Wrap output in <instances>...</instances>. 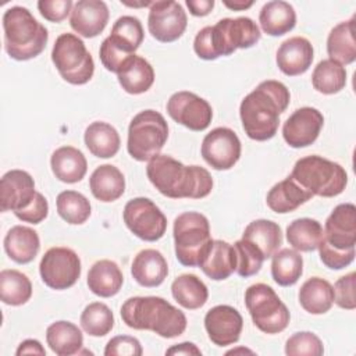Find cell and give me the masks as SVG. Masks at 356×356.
<instances>
[{"mask_svg": "<svg viewBox=\"0 0 356 356\" xmlns=\"http://www.w3.org/2000/svg\"><path fill=\"white\" fill-rule=\"evenodd\" d=\"M323 238L324 229L313 218H296L286 227V241L295 250L313 252L318 248Z\"/></svg>", "mask_w": 356, "mask_h": 356, "instance_id": "obj_37", "label": "cell"}, {"mask_svg": "<svg viewBox=\"0 0 356 356\" xmlns=\"http://www.w3.org/2000/svg\"><path fill=\"white\" fill-rule=\"evenodd\" d=\"M4 49L17 61L38 57L46 47L47 29L21 6L10 7L3 14Z\"/></svg>", "mask_w": 356, "mask_h": 356, "instance_id": "obj_5", "label": "cell"}, {"mask_svg": "<svg viewBox=\"0 0 356 356\" xmlns=\"http://www.w3.org/2000/svg\"><path fill=\"white\" fill-rule=\"evenodd\" d=\"M1 211H13L14 214L28 209L36 199L35 181L29 172L24 170H10L0 181Z\"/></svg>", "mask_w": 356, "mask_h": 356, "instance_id": "obj_18", "label": "cell"}, {"mask_svg": "<svg viewBox=\"0 0 356 356\" xmlns=\"http://www.w3.org/2000/svg\"><path fill=\"white\" fill-rule=\"evenodd\" d=\"M355 281H356V274L353 271L337 280L334 285V302L341 309L353 310L356 307Z\"/></svg>", "mask_w": 356, "mask_h": 356, "instance_id": "obj_47", "label": "cell"}, {"mask_svg": "<svg viewBox=\"0 0 356 356\" xmlns=\"http://www.w3.org/2000/svg\"><path fill=\"white\" fill-rule=\"evenodd\" d=\"M291 177L313 196L321 197L338 196L348 185L345 168L317 154L299 159L292 168Z\"/></svg>", "mask_w": 356, "mask_h": 356, "instance_id": "obj_6", "label": "cell"}, {"mask_svg": "<svg viewBox=\"0 0 356 356\" xmlns=\"http://www.w3.org/2000/svg\"><path fill=\"white\" fill-rule=\"evenodd\" d=\"M81 259L70 248H50L42 257L39 273L42 281L51 289L71 288L81 277Z\"/></svg>", "mask_w": 356, "mask_h": 356, "instance_id": "obj_11", "label": "cell"}, {"mask_svg": "<svg viewBox=\"0 0 356 356\" xmlns=\"http://www.w3.org/2000/svg\"><path fill=\"white\" fill-rule=\"evenodd\" d=\"M312 83L323 95L338 93L346 85V70L334 60H323L313 70Z\"/></svg>", "mask_w": 356, "mask_h": 356, "instance_id": "obj_41", "label": "cell"}, {"mask_svg": "<svg viewBox=\"0 0 356 356\" xmlns=\"http://www.w3.org/2000/svg\"><path fill=\"white\" fill-rule=\"evenodd\" d=\"M32 296L31 280L18 270H1L0 299L10 306L25 305Z\"/></svg>", "mask_w": 356, "mask_h": 356, "instance_id": "obj_40", "label": "cell"}, {"mask_svg": "<svg viewBox=\"0 0 356 356\" xmlns=\"http://www.w3.org/2000/svg\"><path fill=\"white\" fill-rule=\"evenodd\" d=\"M74 3L71 0H40L38 10L40 15L50 22H61L72 11Z\"/></svg>", "mask_w": 356, "mask_h": 356, "instance_id": "obj_49", "label": "cell"}, {"mask_svg": "<svg viewBox=\"0 0 356 356\" xmlns=\"http://www.w3.org/2000/svg\"><path fill=\"white\" fill-rule=\"evenodd\" d=\"M234 248L236 252V273L243 278L257 274L266 260L259 248L243 238L236 241Z\"/></svg>", "mask_w": 356, "mask_h": 356, "instance_id": "obj_44", "label": "cell"}, {"mask_svg": "<svg viewBox=\"0 0 356 356\" xmlns=\"http://www.w3.org/2000/svg\"><path fill=\"white\" fill-rule=\"evenodd\" d=\"M122 218L128 229L146 242L159 241L167 229L165 216L147 197L131 199L124 207Z\"/></svg>", "mask_w": 356, "mask_h": 356, "instance_id": "obj_12", "label": "cell"}, {"mask_svg": "<svg viewBox=\"0 0 356 356\" xmlns=\"http://www.w3.org/2000/svg\"><path fill=\"white\" fill-rule=\"evenodd\" d=\"M51 61L64 81L83 85L95 72V61L82 39L74 33H61L53 46Z\"/></svg>", "mask_w": 356, "mask_h": 356, "instance_id": "obj_10", "label": "cell"}, {"mask_svg": "<svg viewBox=\"0 0 356 356\" xmlns=\"http://www.w3.org/2000/svg\"><path fill=\"white\" fill-rule=\"evenodd\" d=\"M168 139L165 118L156 110L138 113L129 122L127 150L136 161H149L160 154Z\"/></svg>", "mask_w": 356, "mask_h": 356, "instance_id": "obj_8", "label": "cell"}, {"mask_svg": "<svg viewBox=\"0 0 356 356\" xmlns=\"http://www.w3.org/2000/svg\"><path fill=\"white\" fill-rule=\"evenodd\" d=\"M314 57L312 43L303 36H292L281 43L277 50V65L280 71L288 76L305 74Z\"/></svg>", "mask_w": 356, "mask_h": 356, "instance_id": "obj_21", "label": "cell"}, {"mask_svg": "<svg viewBox=\"0 0 356 356\" xmlns=\"http://www.w3.org/2000/svg\"><path fill=\"white\" fill-rule=\"evenodd\" d=\"M242 238L256 245L263 253L264 259L271 257L282 245L281 227L277 222L264 218L249 222Z\"/></svg>", "mask_w": 356, "mask_h": 356, "instance_id": "obj_35", "label": "cell"}, {"mask_svg": "<svg viewBox=\"0 0 356 356\" xmlns=\"http://www.w3.org/2000/svg\"><path fill=\"white\" fill-rule=\"evenodd\" d=\"M142 352L140 342L129 335H117L104 348L106 356H140Z\"/></svg>", "mask_w": 356, "mask_h": 356, "instance_id": "obj_48", "label": "cell"}, {"mask_svg": "<svg viewBox=\"0 0 356 356\" xmlns=\"http://www.w3.org/2000/svg\"><path fill=\"white\" fill-rule=\"evenodd\" d=\"M131 274L142 286H159L164 282L168 274L167 260L156 249H143L134 257Z\"/></svg>", "mask_w": 356, "mask_h": 356, "instance_id": "obj_22", "label": "cell"}, {"mask_svg": "<svg viewBox=\"0 0 356 356\" xmlns=\"http://www.w3.org/2000/svg\"><path fill=\"white\" fill-rule=\"evenodd\" d=\"M285 353L288 356H321L324 353V346L316 334L300 331L286 339Z\"/></svg>", "mask_w": 356, "mask_h": 356, "instance_id": "obj_45", "label": "cell"}, {"mask_svg": "<svg viewBox=\"0 0 356 356\" xmlns=\"http://www.w3.org/2000/svg\"><path fill=\"white\" fill-rule=\"evenodd\" d=\"M324 241L339 250L353 249L356 243V207L341 203L325 220Z\"/></svg>", "mask_w": 356, "mask_h": 356, "instance_id": "obj_19", "label": "cell"}, {"mask_svg": "<svg viewBox=\"0 0 356 356\" xmlns=\"http://www.w3.org/2000/svg\"><path fill=\"white\" fill-rule=\"evenodd\" d=\"M188 25V17L182 6L172 0L153 1L147 17V29L150 35L163 43L179 39Z\"/></svg>", "mask_w": 356, "mask_h": 356, "instance_id": "obj_13", "label": "cell"}, {"mask_svg": "<svg viewBox=\"0 0 356 356\" xmlns=\"http://www.w3.org/2000/svg\"><path fill=\"white\" fill-rule=\"evenodd\" d=\"M46 342L56 355L71 356L79 353L83 345V335L74 323L60 320L47 327Z\"/></svg>", "mask_w": 356, "mask_h": 356, "instance_id": "obj_33", "label": "cell"}, {"mask_svg": "<svg viewBox=\"0 0 356 356\" xmlns=\"http://www.w3.org/2000/svg\"><path fill=\"white\" fill-rule=\"evenodd\" d=\"M224 6L234 11H243L253 6V1H224Z\"/></svg>", "mask_w": 356, "mask_h": 356, "instance_id": "obj_54", "label": "cell"}, {"mask_svg": "<svg viewBox=\"0 0 356 356\" xmlns=\"http://www.w3.org/2000/svg\"><path fill=\"white\" fill-rule=\"evenodd\" d=\"M47 213H49V203H47L46 197L40 192H38L33 203L28 209L17 213L15 217L24 222L39 224L47 217Z\"/></svg>", "mask_w": 356, "mask_h": 356, "instance_id": "obj_50", "label": "cell"}, {"mask_svg": "<svg viewBox=\"0 0 356 356\" xmlns=\"http://www.w3.org/2000/svg\"><path fill=\"white\" fill-rule=\"evenodd\" d=\"M327 53L330 60L341 65L352 64L356 60L355 17L335 25L327 38Z\"/></svg>", "mask_w": 356, "mask_h": 356, "instance_id": "obj_30", "label": "cell"}, {"mask_svg": "<svg viewBox=\"0 0 356 356\" xmlns=\"http://www.w3.org/2000/svg\"><path fill=\"white\" fill-rule=\"evenodd\" d=\"M83 140L89 152L99 159H110L115 156L121 145L118 131L103 121L92 122L85 129Z\"/></svg>", "mask_w": 356, "mask_h": 356, "instance_id": "obj_31", "label": "cell"}, {"mask_svg": "<svg viewBox=\"0 0 356 356\" xmlns=\"http://www.w3.org/2000/svg\"><path fill=\"white\" fill-rule=\"evenodd\" d=\"M318 253L323 264L331 270H342L348 267L353 260H355V248L353 249H346V250H339L332 246H330L324 238L318 245Z\"/></svg>", "mask_w": 356, "mask_h": 356, "instance_id": "obj_46", "label": "cell"}, {"mask_svg": "<svg viewBox=\"0 0 356 356\" xmlns=\"http://www.w3.org/2000/svg\"><path fill=\"white\" fill-rule=\"evenodd\" d=\"M172 298L188 310H196L204 306L209 298L206 284L195 274L178 275L171 284Z\"/></svg>", "mask_w": 356, "mask_h": 356, "instance_id": "obj_36", "label": "cell"}, {"mask_svg": "<svg viewBox=\"0 0 356 356\" xmlns=\"http://www.w3.org/2000/svg\"><path fill=\"white\" fill-rule=\"evenodd\" d=\"M122 321L134 330L152 331L163 338H175L186 330V316L160 296H134L121 306Z\"/></svg>", "mask_w": 356, "mask_h": 356, "instance_id": "obj_3", "label": "cell"}, {"mask_svg": "<svg viewBox=\"0 0 356 356\" xmlns=\"http://www.w3.org/2000/svg\"><path fill=\"white\" fill-rule=\"evenodd\" d=\"M58 216L72 225L83 224L90 217V203L89 200L76 191H63L58 193L57 200Z\"/></svg>", "mask_w": 356, "mask_h": 356, "instance_id": "obj_42", "label": "cell"}, {"mask_svg": "<svg viewBox=\"0 0 356 356\" xmlns=\"http://www.w3.org/2000/svg\"><path fill=\"white\" fill-rule=\"evenodd\" d=\"M172 235L178 261L186 267H199L213 242L207 217L197 211L179 214L174 220Z\"/></svg>", "mask_w": 356, "mask_h": 356, "instance_id": "obj_7", "label": "cell"}, {"mask_svg": "<svg viewBox=\"0 0 356 356\" xmlns=\"http://www.w3.org/2000/svg\"><path fill=\"white\" fill-rule=\"evenodd\" d=\"M146 175L161 195L171 199H202L213 189V178L206 168L185 165L167 154L149 160Z\"/></svg>", "mask_w": 356, "mask_h": 356, "instance_id": "obj_2", "label": "cell"}, {"mask_svg": "<svg viewBox=\"0 0 356 356\" xmlns=\"http://www.w3.org/2000/svg\"><path fill=\"white\" fill-rule=\"evenodd\" d=\"M167 113L175 122L195 132L204 131L213 118V110L209 102L188 90L171 95L167 102Z\"/></svg>", "mask_w": 356, "mask_h": 356, "instance_id": "obj_15", "label": "cell"}, {"mask_svg": "<svg viewBox=\"0 0 356 356\" xmlns=\"http://www.w3.org/2000/svg\"><path fill=\"white\" fill-rule=\"evenodd\" d=\"M50 165L54 177L65 184L79 182L88 171L86 157L74 146L56 149L50 157Z\"/></svg>", "mask_w": 356, "mask_h": 356, "instance_id": "obj_25", "label": "cell"}, {"mask_svg": "<svg viewBox=\"0 0 356 356\" xmlns=\"http://www.w3.org/2000/svg\"><path fill=\"white\" fill-rule=\"evenodd\" d=\"M299 303L310 314H324L334 305V286L324 278L312 277L299 289Z\"/></svg>", "mask_w": 356, "mask_h": 356, "instance_id": "obj_32", "label": "cell"}, {"mask_svg": "<svg viewBox=\"0 0 356 356\" xmlns=\"http://www.w3.org/2000/svg\"><path fill=\"white\" fill-rule=\"evenodd\" d=\"M15 355L17 356H21V355H40V356H44L46 350L38 339H25L18 345V348L15 350Z\"/></svg>", "mask_w": 356, "mask_h": 356, "instance_id": "obj_51", "label": "cell"}, {"mask_svg": "<svg viewBox=\"0 0 356 356\" xmlns=\"http://www.w3.org/2000/svg\"><path fill=\"white\" fill-rule=\"evenodd\" d=\"M289 100V90L282 82L274 79L260 82L239 106L245 134L257 142L271 139L278 131L280 115L286 110Z\"/></svg>", "mask_w": 356, "mask_h": 356, "instance_id": "obj_1", "label": "cell"}, {"mask_svg": "<svg viewBox=\"0 0 356 356\" xmlns=\"http://www.w3.org/2000/svg\"><path fill=\"white\" fill-rule=\"evenodd\" d=\"M92 195L104 203L120 199L125 191L124 174L111 164L99 165L89 178Z\"/></svg>", "mask_w": 356, "mask_h": 356, "instance_id": "obj_28", "label": "cell"}, {"mask_svg": "<svg viewBox=\"0 0 356 356\" xmlns=\"http://www.w3.org/2000/svg\"><path fill=\"white\" fill-rule=\"evenodd\" d=\"M241 150L242 146L238 135L227 127L211 129L203 138L200 147L203 160L218 171L232 168L241 157Z\"/></svg>", "mask_w": 356, "mask_h": 356, "instance_id": "obj_14", "label": "cell"}, {"mask_svg": "<svg viewBox=\"0 0 356 356\" xmlns=\"http://www.w3.org/2000/svg\"><path fill=\"white\" fill-rule=\"evenodd\" d=\"M108 7L102 0H79L74 4L70 25L83 38L100 35L108 22Z\"/></svg>", "mask_w": 356, "mask_h": 356, "instance_id": "obj_20", "label": "cell"}, {"mask_svg": "<svg viewBox=\"0 0 356 356\" xmlns=\"http://www.w3.org/2000/svg\"><path fill=\"white\" fill-rule=\"evenodd\" d=\"M259 22L264 33L270 36H282L295 28L296 13L286 1H268L260 10Z\"/></svg>", "mask_w": 356, "mask_h": 356, "instance_id": "obj_29", "label": "cell"}, {"mask_svg": "<svg viewBox=\"0 0 356 356\" xmlns=\"http://www.w3.org/2000/svg\"><path fill=\"white\" fill-rule=\"evenodd\" d=\"M245 305L253 324L266 334L282 332L289 324V310L267 284H253L245 292Z\"/></svg>", "mask_w": 356, "mask_h": 356, "instance_id": "obj_9", "label": "cell"}, {"mask_svg": "<svg viewBox=\"0 0 356 356\" xmlns=\"http://www.w3.org/2000/svg\"><path fill=\"white\" fill-rule=\"evenodd\" d=\"M186 7L192 15L204 17L213 10L214 0H186Z\"/></svg>", "mask_w": 356, "mask_h": 356, "instance_id": "obj_52", "label": "cell"}, {"mask_svg": "<svg viewBox=\"0 0 356 356\" xmlns=\"http://www.w3.org/2000/svg\"><path fill=\"white\" fill-rule=\"evenodd\" d=\"M117 78L127 93L140 95L152 88L154 82V70L147 60L135 54L117 74Z\"/></svg>", "mask_w": 356, "mask_h": 356, "instance_id": "obj_34", "label": "cell"}, {"mask_svg": "<svg viewBox=\"0 0 356 356\" xmlns=\"http://www.w3.org/2000/svg\"><path fill=\"white\" fill-rule=\"evenodd\" d=\"M204 328L209 339L214 345L228 346L239 341L243 328V318L235 307L218 305L206 313Z\"/></svg>", "mask_w": 356, "mask_h": 356, "instance_id": "obj_17", "label": "cell"}, {"mask_svg": "<svg viewBox=\"0 0 356 356\" xmlns=\"http://www.w3.org/2000/svg\"><path fill=\"white\" fill-rule=\"evenodd\" d=\"M81 327L90 337H104L114 327L113 312L102 302L89 303L81 314Z\"/></svg>", "mask_w": 356, "mask_h": 356, "instance_id": "obj_43", "label": "cell"}, {"mask_svg": "<svg viewBox=\"0 0 356 356\" xmlns=\"http://www.w3.org/2000/svg\"><path fill=\"white\" fill-rule=\"evenodd\" d=\"M260 29L249 17L222 18L213 26H204L193 40V50L202 60L229 56L236 49H249L260 40Z\"/></svg>", "mask_w": 356, "mask_h": 356, "instance_id": "obj_4", "label": "cell"}, {"mask_svg": "<svg viewBox=\"0 0 356 356\" xmlns=\"http://www.w3.org/2000/svg\"><path fill=\"white\" fill-rule=\"evenodd\" d=\"M313 195L302 188L291 175L275 184L267 193V206L278 213L285 214L296 210L303 203L310 200Z\"/></svg>", "mask_w": 356, "mask_h": 356, "instance_id": "obj_26", "label": "cell"}, {"mask_svg": "<svg viewBox=\"0 0 356 356\" xmlns=\"http://www.w3.org/2000/svg\"><path fill=\"white\" fill-rule=\"evenodd\" d=\"M145 38L143 26L136 17L122 15L120 17L107 36L110 43L127 54H135Z\"/></svg>", "mask_w": 356, "mask_h": 356, "instance_id": "obj_38", "label": "cell"}, {"mask_svg": "<svg viewBox=\"0 0 356 356\" xmlns=\"http://www.w3.org/2000/svg\"><path fill=\"white\" fill-rule=\"evenodd\" d=\"M165 355H202L200 349L192 342H182L165 350Z\"/></svg>", "mask_w": 356, "mask_h": 356, "instance_id": "obj_53", "label": "cell"}, {"mask_svg": "<svg viewBox=\"0 0 356 356\" xmlns=\"http://www.w3.org/2000/svg\"><path fill=\"white\" fill-rule=\"evenodd\" d=\"M199 267L210 280H227L234 271H236L235 248L221 239L213 241Z\"/></svg>", "mask_w": 356, "mask_h": 356, "instance_id": "obj_23", "label": "cell"}, {"mask_svg": "<svg viewBox=\"0 0 356 356\" xmlns=\"http://www.w3.org/2000/svg\"><path fill=\"white\" fill-rule=\"evenodd\" d=\"M324 124L323 114L314 107L295 110L282 125L284 140L293 149L310 146L316 142Z\"/></svg>", "mask_w": 356, "mask_h": 356, "instance_id": "obj_16", "label": "cell"}, {"mask_svg": "<svg viewBox=\"0 0 356 356\" xmlns=\"http://www.w3.org/2000/svg\"><path fill=\"white\" fill-rule=\"evenodd\" d=\"M4 250L7 256L18 263H31L40 249V239L35 229L25 225H14L4 236Z\"/></svg>", "mask_w": 356, "mask_h": 356, "instance_id": "obj_24", "label": "cell"}, {"mask_svg": "<svg viewBox=\"0 0 356 356\" xmlns=\"http://www.w3.org/2000/svg\"><path fill=\"white\" fill-rule=\"evenodd\" d=\"M271 277L281 286L298 282L303 273V259L295 249L284 248L271 256Z\"/></svg>", "mask_w": 356, "mask_h": 356, "instance_id": "obj_39", "label": "cell"}, {"mask_svg": "<svg viewBox=\"0 0 356 356\" xmlns=\"http://www.w3.org/2000/svg\"><path fill=\"white\" fill-rule=\"evenodd\" d=\"M122 284V271L113 260H99L88 271V286L100 298H111L117 295Z\"/></svg>", "mask_w": 356, "mask_h": 356, "instance_id": "obj_27", "label": "cell"}]
</instances>
